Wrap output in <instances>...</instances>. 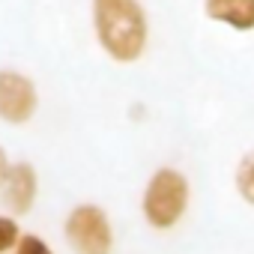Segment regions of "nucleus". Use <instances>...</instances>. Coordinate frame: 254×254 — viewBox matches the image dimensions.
Listing matches in <instances>:
<instances>
[{"label":"nucleus","instance_id":"f257e3e1","mask_svg":"<svg viewBox=\"0 0 254 254\" xmlns=\"http://www.w3.org/2000/svg\"><path fill=\"white\" fill-rule=\"evenodd\" d=\"M93 27L114 63H135L150 42L147 12L138 0H93Z\"/></svg>","mask_w":254,"mask_h":254},{"label":"nucleus","instance_id":"f03ea898","mask_svg":"<svg viewBox=\"0 0 254 254\" xmlns=\"http://www.w3.org/2000/svg\"><path fill=\"white\" fill-rule=\"evenodd\" d=\"M189 203H191V186L189 177L177 168H159L147 180L141 194V212L153 230H174L186 218Z\"/></svg>","mask_w":254,"mask_h":254},{"label":"nucleus","instance_id":"7ed1b4c3","mask_svg":"<svg viewBox=\"0 0 254 254\" xmlns=\"http://www.w3.org/2000/svg\"><path fill=\"white\" fill-rule=\"evenodd\" d=\"M66 242L75 254H111L114 251V227L102 206L78 203L66 215L63 224Z\"/></svg>","mask_w":254,"mask_h":254},{"label":"nucleus","instance_id":"20e7f679","mask_svg":"<svg viewBox=\"0 0 254 254\" xmlns=\"http://www.w3.org/2000/svg\"><path fill=\"white\" fill-rule=\"evenodd\" d=\"M36 105H39V96L27 75L12 69L0 72V120L21 126L36 114Z\"/></svg>","mask_w":254,"mask_h":254},{"label":"nucleus","instance_id":"39448f33","mask_svg":"<svg viewBox=\"0 0 254 254\" xmlns=\"http://www.w3.org/2000/svg\"><path fill=\"white\" fill-rule=\"evenodd\" d=\"M36 194H39V177H36L33 165L15 162L12 171H9V180H6V186H3V200H6V206H9L15 215H24V212L33 209Z\"/></svg>","mask_w":254,"mask_h":254},{"label":"nucleus","instance_id":"423d86ee","mask_svg":"<svg viewBox=\"0 0 254 254\" xmlns=\"http://www.w3.org/2000/svg\"><path fill=\"white\" fill-rule=\"evenodd\" d=\"M203 12L206 18L230 30H239V33L254 30V0H203Z\"/></svg>","mask_w":254,"mask_h":254},{"label":"nucleus","instance_id":"0eeeda50","mask_svg":"<svg viewBox=\"0 0 254 254\" xmlns=\"http://www.w3.org/2000/svg\"><path fill=\"white\" fill-rule=\"evenodd\" d=\"M233 189H236V194L242 197V203L254 206V150H248V153L236 162Z\"/></svg>","mask_w":254,"mask_h":254},{"label":"nucleus","instance_id":"6e6552de","mask_svg":"<svg viewBox=\"0 0 254 254\" xmlns=\"http://www.w3.org/2000/svg\"><path fill=\"white\" fill-rule=\"evenodd\" d=\"M21 242V227L12 215H0V254L12 251Z\"/></svg>","mask_w":254,"mask_h":254},{"label":"nucleus","instance_id":"1a4fd4ad","mask_svg":"<svg viewBox=\"0 0 254 254\" xmlns=\"http://www.w3.org/2000/svg\"><path fill=\"white\" fill-rule=\"evenodd\" d=\"M15 254H54V248H51L45 239L27 233V236H21V242L15 245Z\"/></svg>","mask_w":254,"mask_h":254},{"label":"nucleus","instance_id":"9d476101","mask_svg":"<svg viewBox=\"0 0 254 254\" xmlns=\"http://www.w3.org/2000/svg\"><path fill=\"white\" fill-rule=\"evenodd\" d=\"M9 171H12V165H9V156H6V150L0 147V189L6 186V180H9Z\"/></svg>","mask_w":254,"mask_h":254}]
</instances>
